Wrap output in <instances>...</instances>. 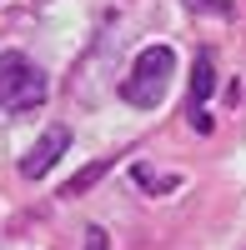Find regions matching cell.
<instances>
[{
	"label": "cell",
	"instance_id": "1",
	"mask_svg": "<svg viewBox=\"0 0 246 250\" xmlns=\"http://www.w3.org/2000/svg\"><path fill=\"white\" fill-rule=\"evenodd\" d=\"M171 75H176V50L171 45H146L136 55L131 75L121 80V100L136 105V110H156L171 90Z\"/></svg>",
	"mask_w": 246,
	"mask_h": 250
},
{
	"label": "cell",
	"instance_id": "2",
	"mask_svg": "<svg viewBox=\"0 0 246 250\" xmlns=\"http://www.w3.org/2000/svg\"><path fill=\"white\" fill-rule=\"evenodd\" d=\"M46 90H50V80H46V70H40L35 60H25L20 50L0 55V105H5V110H35V105H46Z\"/></svg>",
	"mask_w": 246,
	"mask_h": 250
},
{
	"label": "cell",
	"instance_id": "3",
	"mask_svg": "<svg viewBox=\"0 0 246 250\" xmlns=\"http://www.w3.org/2000/svg\"><path fill=\"white\" fill-rule=\"evenodd\" d=\"M66 145H71V130H66V125H50V130L40 135L25 155H20V175H25V180H40L60 155H66Z\"/></svg>",
	"mask_w": 246,
	"mask_h": 250
},
{
	"label": "cell",
	"instance_id": "4",
	"mask_svg": "<svg viewBox=\"0 0 246 250\" xmlns=\"http://www.w3.org/2000/svg\"><path fill=\"white\" fill-rule=\"evenodd\" d=\"M211 90H216V65H211V55H196V65H191V115L201 110V100Z\"/></svg>",
	"mask_w": 246,
	"mask_h": 250
},
{
	"label": "cell",
	"instance_id": "5",
	"mask_svg": "<svg viewBox=\"0 0 246 250\" xmlns=\"http://www.w3.org/2000/svg\"><path fill=\"white\" fill-rule=\"evenodd\" d=\"M106 170H111V160H96V165H86V170H80V175H71L66 185H60V195L71 200V195H80V190H91V185H96L100 175H106Z\"/></svg>",
	"mask_w": 246,
	"mask_h": 250
},
{
	"label": "cell",
	"instance_id": "6",
	"mask_svg": "<svg viewBox=\"0 0 246 250\" xmlns=\"http://www.w3.org/2000/svg\"><path fill=\"white\" fill-rule=\"evenodd\" d=\"M186 5H191V10H216V15L231 10V5H221V0H186Z\"/></svg>",
	"mask_w": 246,
	"mask_h": 250
},
{
	"label": "cell",
	"instance_id": "7",
	"mask_svg": "<svg viewBox=\"0 0 246 250\" xmlns=\"http://www.w3.org/2000/svg\"><path fill=\"white\" fill-rule=\"evenodd\" d=\"M86 250H106V230H96V225H91V230H86Z\"/></svg>",
	"mask_w": 246,
	"mask_h": 250
}]
</instances>
